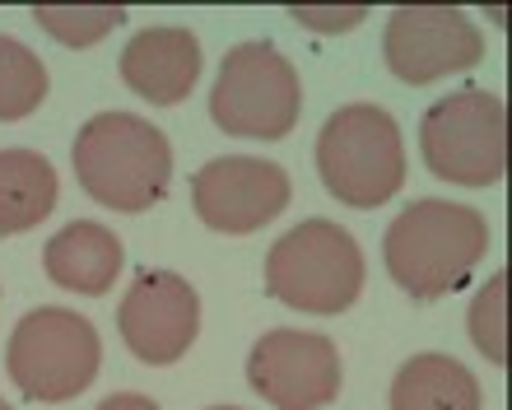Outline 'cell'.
I'll use <instances>...</instances> for the list:
<instances>
[{"label":"cell","mask_w":512,"mask_h":410,"mask_svg":"<svg viewBox=\"0 0 512 410\" xmlns=\"http://www.w3.org/2000/svg\"><path fill=\"white\" fill-rule=\"evenodd\" d=\"M75 178L98 205L140 215L159 205L173 182V145L154 122L135 112H98L70 145Z\"/></svg>","instance_id":"obj_1"},{"label":"cell","mask_w":512,"mask_h":410,"mask_svg":"<svg viewBox=\"0 0 512 410\" xmlns=\"http://www.w3.org/2000/svg\"><path fill=\"white\" fill-rule=\"evenodd\" d=\"M387 271L410 299L457 294L489 252V224L457 201H415L387 229Z\"/></svg>","instance_id":"obj_2"},{"label":"cell","mask_w":512,"mask_h":410,"mask_svg":"<svg viewBox=\"0 0 512 410\" xmlns=\"http://www.w3.org/2000/svg\"><path fill=\"white\" fill-rule=\"evenodd\" d=\"M364 289V252L350 229L331 219H303L270 247L266 294L294 313L336 317Z\"/></svg>","instance_id":"obj_3"},{"label":"cell","mask_w":512,"mask_h":410,"mask_svg":"<svg viewBox=\"0 0 512 410\" xmlns=\"http://www.w3.org/2000/svg\"><path fill=\"white\" fill-rule=\"evenodd\" d=\"M317 173L340 205H387L405 182V140L396 117L378 103H350L331 112L317 136Z\"/></svg>","instance_id":"obj_4"},{"label":"cell","mask_w":512,"mask_h":410,"mask_svg":"<svg viewBox=\"0 0 512 410\" xmlns=\"http://www.w3.org/2000/svg\"><path fill=\"white\" fill-rule=\"evenodd\" d=\"M419 150L433 178L457 187H494L508 173V108L489 89H461L424 112Z\"/></svg>","instance_id":"obj_5"},{"label":"cell","mask_w":512,"mask_h":410,"mask_svg":"<svg viewBox=\"0 0 512 410\" xmlns=\"http://www.w3.org/2000/svg\"><path fill=\"white\" fill-rule=\"evenodd\" d=\"M98 359H103V341L94 322L70 308H33L28 317H19L5 350L14 387L42 406L80 397L98 378Z\"/></svg>","instance_id":"obj_6"},{"label":"cell","mask_w":512,"mask_h":410,"mask_svg":"<svg viewBox=\"0 0 512 410\" xmlns=\"http://www.w3.org/2000/svg\"><path fill=\"white\" fill-rule=\"evenodd\" d=\"M303 112V84L289 56L270 42H238L219 61L215 89H210V117L219 131L247 140H284Z\"/></svg>","instance_id":"obj_7"},{"label":"cell","mask_w":512,"mask_h":410,"mask_svg":"<svg viewBox=\"0 0 512 410\" xmlns=\"http://www.w3.org/2000/svg\"><path fill=\"white\" fill-rule=\"evenodd\" d=\"M387 66L405 84H433L480 66L485 33L452 5H401L382 38Z\"/></svg>","instance_id":"obj_8"},{"label":"cell","mask_w":512,"mask_h":410,"mask_svg":"<svg viewBox=\"0 0 512 410\" xmlns=\"http://www.w3.org/2000/svg\"><path fill=\"white\" fill-rule=\"evenodd\" d=\"M247 383L275 410H322L340 392V355L317 331H266L247 355Z\"/></svg>","instance_id":"obj_9"},{"label":"cell","mask_w":512,"mask_h":410,"mask_svg":"<svg viewBox=\"0 0 512 410\" xmlns=\"http://www.w3.org/2000/svg\"><path fill=\"white\" fill-rule=\"evenodd\" d=\"M294 187L289 173L270 159L256 154H229V159H210V164L191 178V205L201 215L205 229L215 233H256L270 219L284 215Z\"/></svg>","instance_id":"obj_10"},{"label":"cell","mask_w":512,"mask_h":410,"mask_svg":"<svg viewBox=\"0 0 512 410\" xmlns=\"http://www.w3.org/2000/svg\"><path fill=\"white\" fill-rule=\"evenodd\" d=\"M117 331L140 364H177L201 331V294L173 271H145L117 308Z\"/></svg>","instance_id":"obj_11"},{"label":"cell","mask_w":512,"mask_h":410,"mask_svg":"<svg viewBox=\"0 0 512 410\" xmlns=\"http://www.w3.org/2000/svg\"><path fill=\"white\" fill-rule=\"evenodd\" d=\"M122 80L154 108H173L201 80V42L191 28H140L122 52Z\"/></svg>","instance_id":"obj_12"},{"label":"cell","mask_w":512,"mask_h":410,"mask_svg":"<svg viewBox=\"0 0 512 410\" xmlns=\"http://www.w3.org/2000/svg\"><path fill=\"white\" fill-rule=\"evenodd\" d=\"M122 238L94 219H75L56 233L47 252H42V266L52 275V285L70 289V294H84V299H98L117 285V271H122Z\"/></svg>","instance_id":"obj_13"},{"label":"cell","mask_w":512,"mask_h":410,"mask_svg":"<svg viewBox=\"0 0 512 410\" xmlns=\"http://www.w3.org/2000/svg\"><path fill=\"white\" fill-rule=\"evenodd\" d=\"M391 410H480V383L452 355H415L391 383Z\"/></svg>","instance_id":"obj_14"},{"label":"cell","mask_w":512,"mask_h":410,"mask_svg":"<svg viewBox=\"0 0 512 410\" xmlns=\"http://www.w3.org/2000/svg\"><path fill=\"white\" fill-rule=\"evenodd\" d=\"M56 168L33 150H0V233H28L56 210Z\"/></svg>","instance_id":"obj_15"},{"label":"cell","mask_w":512,"mask_h":410,"mask_svg":"<svg viewBox=\"0 0 512 410\" xmlns=\"http://www.w3.org/2000/svg\"><path fill=\"white\" fill-rule=\"evenodd\" d=\"M47 66L42 56H33L19 38L0 33V122H19L33 117L47 98Z\"/></svg>","instance_id":"obj_16"},{"label":"cell","mask_w":512,"mask_h":410,"mask_svg":"<svg viewBox=\"0 0 512 410\" xmlns=\"http://www.w3.org/2000/svg\"><path fill=\"white\" fill-rule=\"evenodd\" d=\"M122 19H126L122 5H38L33 10V24L42 33H52L56 42H66V47H94Z\"/></svg>","instance_id":"obj_17"},{"label":"cell","mask_w":512,"mask_h":410,"mask_svg":"<svg viewBox=\"0 0 512 410\" xmlns=\"http://www.w3.org/2000/svg\"><path fill=\"white\" fill-rule=\"evenodd\" d=\"M503 294H508V275H489V285L475 294L471 303V341L480 345V355L489 359V364H508V345H503Z\"/></svg>","instance_id":"obj_18"},{"label":"cell","mask_w":512,"mask_h":410,"mask_svg":"<svg viewBox=\"0 0 512 410\" xmlns=\"http://www.w3.org/2000/svg\"><path fill=\"white\" fill-rule=\"evenodd\" d=\"M294 19L303 28H317V33H340V28H354L359 19H368V10L364 5H354V10H303L298 5Z\"/></svg>","instance_id":"obj_19"},{"label":"cell","mask_w":512,"mask_h":410,"mask_svg":"<svg viewBox=\"0 0 512 410\" xmlns=\"http://www.w3.org/2000/svg\"><path fill=\"white\" fill-rule=\"evenodd\" d=\"M94 410H159L149 397H140V392H117V397H108V401H98Z\"/></svg>","instance_id":"obj_20"},{"label":"cell","mask_w":512,"mask_h":410,"mask_svg":"<svg viewBox=\"0 0 512 410\" xmlns=\"http://www.w3.org/2000/svg\"><path fill=\"white\" fill-rule=\"evenodd\" d=\"M210 410H238V406H210Z\"/></svg>","instance_id":"obj_21"},{"label":"cell","mask_w":512,"mask_h":410,"mask_svg":"<svg viewBox=\"0 0 512 410\" xmlns=\"http://www.w3.org/2000/svg\"><path fill=\"white\" fill-rule=\"evenodd\" d=\"M0 410H10V406H5V397H0Z\"/></svg>","instance_id":"obj_22"}]
</instances>
